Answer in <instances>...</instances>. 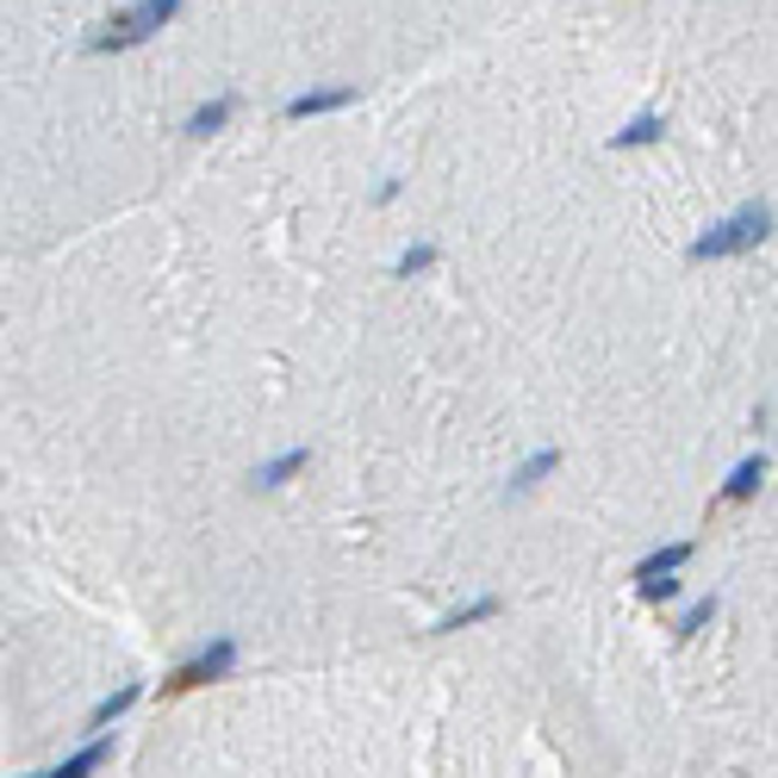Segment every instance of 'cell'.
Returning a JSON list of instances; mask_svg holds the SVG:
<instances>
[{"label":"cell","mask_w":778,"mask_h":778,"mask_svg":"<svg viewBox=\"0 0 778 778\" xmlns=\"http://www.w3.org/2000/svg\"><path fill=\"white\" fill-rule=\"evenodd\" d=\"M773 237V206H741V213L717 218L710 231L691 243V262H722V255H747Z\"/></svg>","instance_id":"1"},{"label":"cell","mask_w":778,"mask_h":778,"mask_svg":"<svg viewBox=\"0 0 778 778\" xmlns=\"http://www.w3.org/2000/svg\"><path fill=\"white\" fill-rule=\"evenodd\" d=\"M175 13H181V0H131V7H118L113 20H106L94 38H88V50H100V57H106V50H131V44H150L162 25L175 20Z\"/></svg>","instance_id":"2"},{"label":"cell","mask_w":778,"mask_h":778,"mask_svg":"<svg viewBox=\"0 0 778 778\" xmlns=\"http://www.w3.org/2000/svg\"><path fill=\"white\" fill-rule=\"evenodd\" d=\"M231 666H237V642H231V636H218L213 648H199L194 661H181L175 673L162 679V691H169V698H181V691H194V685H213V679H225Z\"/></svg>","instance_id":"3"},{"label":"cell","mask_w":778,"mask_h":778,"mask_svg":"<svg viewBox=\"0 0 778 778\" xmlns=\"http://www.w3.org/2000/svg\"><path fill=\"white\" fill-rule=\"evenodd\" d=\"M691 561V542H666V548H654V554H648V561H636V592H642V598H679V580H673V573H679V567Z\"/></svg>","instance_id":"4"},{"label":"cell","mask_w":778,"mask_h":778,"mask_svg":"<svg viewBox=\"0 0 778 778\" xmlns=\"http://www.w3.org/2000/svg\"><path fill=\"white\" fill-rule=\"evenodd\" d=\"M759 480H766V455H747V461H735V473L722 480V492H717V511H735V505H747L759 492Z\"/></svg>","instance_id":"5"},{"label":"cell","mask_w":778,"mask_h":778,"mask_svg":"<svg viewBox=\"0 0 778 778\" xmlns=\"http://www.w3.org/2000/svg\"><path fill=\"white\" fill-rule=\"evenodd\" d=\"M106 754H113V729H106V735H94L88 747H76L62 766H50V773H25V778H88V773H100V766H106Z\"/></svg>","instance_id":"6"},{"label":"cell","mask_w":778,"mask_h":778,"mask_svg":"<svg viewBox=\"0 0 778 778\" xmlns=\"http://www.w3.org/2000/svg\"><path fill=\"white\" fill-rule=\"evenodd\" d=\"M355 88H311V94H293L287 100V118H324V113H343V106H355Z\"/></svg>","instance_id":"7"},{"label":"cell","mask_w":778,"mask_h":778,"mask_svg":"<svg viewBox=\"0 0 778 778\" xmlns=\"http://www.w3.org/2000/svg\"><path fill=\"white\" fill-rule=\"evenodd\" d=\"M231 113H237V94L199 100L194 113H187V137H213V131H225V125H231Z\"/></svg>","instance_id":"8"},{"label":"cell","mask_w":778,"mask_h":778,"mask_svg":"<svg viewBox=\"0 0 778 778\" xmlns=\"http://www.w3.org/2000/svg\"><path fill=\"white\" fill-rule=\"evenodd\" d=\"M666 118L661 113H636L622 131H610V150H648V144H661Z\"/></svg>","instance_id":"9"},{"label":"cell","mask_w":778,"mask_h":778,"mask_svg":"<svg viewBox=\"0 0 778 778\" xmlns=\"http://www.w3.org/2000/svg\"><path fill=\"white\" fill-rule=\"evenodd\" d=\"M311 461V448H287V455H274V461H262L255 467V492H281L299 473V467Z\"/></svg>","instance_id":"10"},{"label":"cell","mask_w":778,"mask_h":778,"mask_svg":"<svg viewBox=\"0 0 778 778\" xmlns=\"http://www.w3.org/2000/svg\"><path fill=\"white\" fill-rule=\"evenodd\" d=\"M554 467H561V448H542V455H529V461L511 473V492H536L548 473H554Z\"/></svg>","instance_id":"11"},{"label":"cell","mask_w":778,"mask_h":778,"mask_svg":"<svg viewBox=\"0 0 778 778\" xmlns=\"http://www.w3.org/2000/svg\"><path fill=\"white\" fill-rule=\"evenodd\" d=\"M131 703H137V685H125V691H113V698H100L94 717H88V729H94V735H106V729H113V722L125 717Z\"/></svg>","instance_id":"12"},{"label":"cell","mask_w":778,"mask_h":778,"mask_svg":"<svg viewBox=\"0 0 778 778\" xmlns=\"http://www.w3.org/2000/svg\"><path fill=\"white\" fill-rule=\"evenodd\" d=\"M487 617H499V598H473V604H461V610H448L436 629H467V622H487Z\"/></svg>","instance_id":"13"},{"label":"cell","mask_w":778,"mask_h":778,"mask_svg":"<svg viewBox=\"0 0 778 778\" xmlns=\"http://www.w3.org/2000/svg\"><path fill=\"white\" fill-rule=\"evenodd\" d=\"M392 268L405 274V281H411V274H430V268H436V243H411V250L392 262Z\"/></svg>","instance_id":"14"},{"label":"cell","mask_w":778,"mask_h":778,"mask_svg":"<svg viewBox=\"0 0 778 778\" xmlns=\"http://www.w3.org/2000/svg\"><path fill=\"white\" fill-rule=\"evenodd\" d=\"M710 617H717V598H698V604H691V610L679 617V636H698V629H703Z\"/></svg>","instance_id":"15"}]
</instances>
